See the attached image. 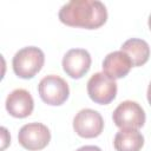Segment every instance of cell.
<instances>
[{"mask_svg":"<svg viewBox=\"0 0 151 151\" xmlns=\"http://www.w3.org/2000/svg\"><path fill=\"white\" fill-rule=\"evenodd\" d=\"M146 96H147V101H149V104H150V106H151V83L149 84V87H147V93H146Z\"/></svg>","mask_w":151,"mask_h":151,"instance_id":"obj_15","label":"cell"},{"mask_svg":"<svg viewBox=\"0 0 151 151\" xmlns=\"http://www.w3.org/2000/svg\"><path fill=\"white\" fill-rule=\"evenodd\" d=\"M104 129L101 114L92 109L80 110L73 119V130L81 138H96Z\"/></svg>","mask_w":151,"mask_h":151,"instance_id":"obj_7","label":"cell"},{"mask_svg":"<svg viewBox=\"0 0 151 151\" xmlns=\"http://www.w3.org/2000/svg\"><path fill=\"white\" fill-rule=\"evenodd\" d=\"M149 28H150V31H151V14H150V17H149Z\"/></svg>","mask_w":151,"mask_h":151,"instance_id":"obj_16","label":"cell"},{"mask_svg":"<svg viewBox=\"0 0 151 151\" xmlns=\"http://www.w3.org/2000/svg\"><path fill=\"white\" fill-rule=\"evenodd\" d=\"M45 63L44 52L35 47L28 46L19 50L12 60L14 73L22 79H31L40 72Z\"/></svg>","mask_w":151,"mask_h":151,"instance_id":"obj_2","label":"cell"},{"mask_svg":"<svg viewBox=\"0 0 151 151\" xmlns=\"http://www.w3.org/2000/svg\"><path fill=\"white\" fill-rule=\"evenodd\" d=\"M131 67H133L132 63L123 51H113L103 60V72L114 80L127 76Z\"/></svg>","mask_w":151,"mask_h":151,"instance_id":"obj_10","label":"cell"},{"mask_svg":"<svg viewBox=\"0 0 151 151\" xmlns=\"http://www.w3.org/2000/svg\"><path fill=\"white\" fill-rule=\"evenodd\" d=\"M116 126L122 129H140L145 123V112L143 107L132 100L120 103L112 113Z\"/></svg>","mask_w":151,"mask_h":151,"instance_id":"obj_5","label":"cell"},{"mask_svg":"<svg viewBox=\"0 0 151 151\" xmlns=\"http://www.w3.org/2000/svg\"><path fill=\"white\" fill-rule=\"evenodd\" d=\"M19 144L28 151H39L45 149L51 140L48 127L41 123L25 124L18 133Z\"/></svg>","mask_w":151,"mask_h":151,"instance_id":"obj_6","label":"cell"},{"mask_svg":"<svg viewBox=\"0 0 151 151\" xmlns=\"http://www.w3.org/2000/svg\"><path fill=\"white\" fill-rule=\"evenodd\" d=\"M76 151H101V149L96 146V145H85V146L77 149Z\"/></svg>","mask_w":151,"mask_h":151,"instance_id":"obj_14","label":"cell"},{"mask_svg":"<svg viewBox=\"0 0 151 151\" xmlns=\"http://www.w3.org/2000/svg\"><path fill=\"white\" fill-rule=\"evenodd\" d=\"M38 92L41 100L51 106L63 105L70 96L68 84L55 74L44 77L38 85Z\"/></svg>","mask_w":151,"mask_h":151,"instance_id":"obj_3","label":"cell"},{"mask_svg":"<svg viewBox=\"0 0 151 151\" xmlns=\"http://www.w3.org/2000/svg\"><path fill=\"white\" fill-rule=\"evenodd\" d=\"M91 55L90 53L84 48H72L66 52V54L63 58L61 65L64 72L73 78V79H80L84 77L90 67H91Z\"/></svg>","mask_w":151,"mask_h":151,"instance_id":"obj_8","label":"cell"},{"mask_svg":"<svg viewBox=\"0 0 151 151\" xmlns=\"http://www.w3.org/2000/svg\"><path fill=\"white\" fill-rule=\"evenodd\" d=\"M116 151H140L144 145L143 134L134 129L119 130L113 140Z\"/></svg>","mask_w":151,"mask_h":151,"instance_id":"obj_12","label":"cell"},{"mask_svg":"<svg viewBox=\"0 0 151 151\" xmlns=\"http://www.w3.org/2000/svg\"><path fill=\"white\" fill-rule=\"evenodd\" d=\"M87 94L96 104H110L117 94L116 80L104 72H97L87 81Z\"/></svg>","mask_w":151,"mask_h":151,"instance_id":"obj_4","label":"cell"},{"mask_svg":"<svg viewBox=\"0 0 151 151\" xmlns=\"http://www.w3.org/2000/svg\"><path fill=\"white\" fill-rule=\"evenodd\" d=\"M6 110L14 118H26L34 109V100L31 93L24 88L12 91L6 98Z\"/></svg>","mask_w":151,"mask_h":151,"instance_id":"obj_9","label":"cell"},{"mask_svg":"<svg viewBox=\"0 0 151 151\" xmlns=\"http://www.w3.org/2000/svg\"><path fill=\"white\" fill-rule=\"evenodd\" d=\"M59 20L70 27L96 29L107 20V9L98 0H72L59 11Z\"/></svg>","mask_w":151,"mask_h":151,"instance_id":"obj_1","label":"cell"},{"mask_svg":"<svg viewBox=\"0 0 151 151\" xmlns=\"http://www.w3.org/2000/svg\"><path fill=\"white\" fill-rule=\"evenodd\" d=\"M1 142H2V145H1V150H5L6 146L9 144L11 142V137H9V133L7 132L6 127H1Z\"/></svg>","mask_w":151,"mask_h":151,"instance_id":"obj_13","label":"cell"},{"mask_svg":"<svg viewBox=\"0 0 151 151\" xmlns=\"http://www.w3.org/2000/svg\"><path fill=\"white\" fill-rule=\"evenodd\" d=\"M120 51H123L129 55L133 67L143 66L144 64H146L150 57L149 44L145 40L138 39V38H132L126 40L122 45Z\"/></svg>","mask_w":151,"mask_h":151,"instance_id":"obj_11","label":"cell"}]
</instances>
